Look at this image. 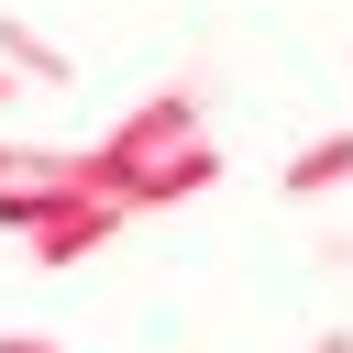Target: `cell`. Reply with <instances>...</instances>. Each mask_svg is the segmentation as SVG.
<instances>
[{
	"label": "cell",
	"mask_w": 353,
	"mask_h": 353,
	"mask_svg": "<svg viewBox=\"0 0 353 353\" xmlns=\"http://www.w3.org/2000/svg\"><path fill=\"white\" fill-rule=\"evenodd\" d=\"M0 353H55V342L44 331H0Z\"/></svg>",
	"instance_id": "obj_8"
},
{
	"label": "cell",
	"mask_w": 353,
	"mask_h": 353,
	"mask_svg": "<svg viewBox=\"0 0 353 353\" xmlns=\"http://www.w3.org/2000/svg\"><path fill=\"white\" fill-rule=\"evenodd\" d=\"M11 99H22V77H11V66H0V121H11Z\"/></svg>",
	"instance_id": "obj_9"
},
{
	"label": "cell",
	"mask_w": 353,
	"mask_h": 353,
	"mask_svg": "<svg viewBox=\"0 0 353 353\" xmlns=\"http://www.w3.org/2000/svg\"><path fill=\"white\" fill-rule=\"evenodd\" d=\"M0 188H88V143H0Z\"/></svg>",
	"instance_id": "obj_5"
},
{
	"label": "cell",
	"mask_w": 353,
	"mask_h": 353,
	"mask_svg": "<svg viewBox=\"0 0 353 353\" xmlns=\"http://www.w3.org/2000/svg\"><path fill=\"white\" fill-rule=\"evenodd\" d=\"M0 66H11L22 88H66V55H55L33 22H0Z\"/></svg>",
	"instance_id": "obj_6"
},
{
	"label": "cell",
	"mask_w": 353,
	"mask_h": 353,
	"mask_svg": "<svg viewBox=\"0 0 353 353\" xmlns=\"http://www.w3.org/2000/svg\"><path fill=\"white\" fill-rule=\"evenodd\" d=\"M121 199H99V188H0V232L55 276V265H88V254H110L121 243Z\"/></svg>",
	"instance_id": "obj_1"
},
{
	"label": "cell",
	"mask_w": 353,
	"mask_h": 353,
	"mask_svg": "<svg viewBox=\"0 0 353 353\" xmlns=\"http://www.w3.org/2000/svg\"><path fill=\"white\" fill-rule=\"evenodd\" d=\"M276 188H287V199H309V210H320V199H342V188H353V121H342V132H320V143H298Z\"/></svg>",
	"instance_id": "obj_4"
},
{
	"label": "cell",
	"mask_w": 353,
	"mask_h": 353,
	"mask_svg": "<svg viewBox=\"0 0 353 353\" xmlns=\"http://www.w3.org/2000/svg\"><path fill=\"white\" fill-rule=\"evenodd\" d=\"M210 188H221V143H210V132H199V143H188V154H165V165H143V176H132V188H121V210H132V221H143V210H176V199H210Z\"/></svg>",
	"instance_id": "obj_3"
},
{
	"label": "cell",
	"mask_w": 353,
	"mask_h": 353,
	"mask_svg": "<svg viewBox=\"0 0 353 353\" xmlns=\"http://www.w3.org/2000/svg\"><path fill=\"white\" fill-rule=\"evenodd\" d=\"M309 353H353V331H320V342H309Z\"/></svg>",
	"instance_id": "obj_10"
},
{
	"label": "cell",
	"mask_w": 353,
	"mask_h": 353,
	"mask_svg": "<svg viewBox=\"0 0 353 353\" xmlns=\"http://www.w3.org/2000/svg\"><path fill=\"white\" fill-rule=\"evenodd\" d=\"M188 143H199V88H154V99H132V110L88 143V188L121 199L143 165H165V154H188Z\"/></svg>",
	"instance_id": "obj_2"
},
{
	"label": "cell",
	"mask_w": 353,
	"mask_h": 353,
	"mask_svg": "<svg viewBox=\"0 0 353 353\" xmlns=\"http://www.w3.org/2000/svg\"><path fill=\"white\" fill-rule=\"evenodd\" d=\"M320 265H331V276H353V232H320Z\"/></svg>",
	"instance_id": "obj_7"
}]
</instances>
